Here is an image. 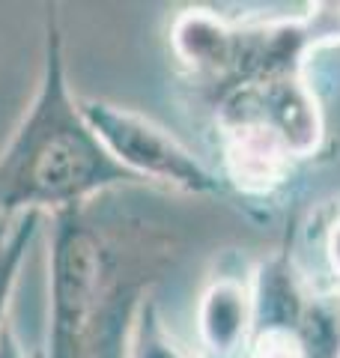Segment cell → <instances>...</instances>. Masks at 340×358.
I'll list each match as a JSON object with an SVG mask.
<instances>
[{
	"label": "cell",
	"mask_w": 340,
	"mask_h": 358,
	"mask_svg": "<svg viewBox=\"0 0 340 358\" xmlns=\"http://www.w3.org/2000/svg\"><path fill=\"white\" fill-rule=\"evenodd\" d=\"M141 185L96 138L66 75L57 6H45L42 69L24 117L0 150V227L24 215L84 209L113 188Z\"/></svg>",
	"instance_id": "1"
},
{
	"label": "cell",
	"mask_w": 340,
	"mask_h": 358,
	"mask_svg": "<svg viewBox=\"0 0 340 358\" xmlns=\"http://www.w3.org/2000/svg\"><path fill=\"white\" fill-rule=\"evenodd\" d=\"M132 251L84 209L51 215L48 326L42 358H126V338L150 293Z\"/></svg>",
	"instance_id": "2"
},
{
	"label": "cell",
	"mask_w": 340,
	"mask_h": 358,
	"mask_svg": "<svg viewBox=\"0 0 340 358\" xmlns=\"http://www.w3.org/2000/svg\"><path fill=\"white\" fill-rule=\"evenodd\" d=\"M81 110L111 159L126 167L141 185H162L197 197H221L230 192L224 176L155 120L101 99H81Z\"/></svg>",
	"instance_id": "3"
},
{
	"label": "cell",
	"mask_w": 340,
	"mask_h": 358,
	"mask_svg": "<svg viewBox=\"0 0 340 358\" xmlns=\"http://www.w3.org/2000/svg\"><path fill=\"white\" fill-rule=\"evenodd\" d=\"M218 143L227 188L251 197H266L290 179L299 164L296 152L278 131L251 117H218Z\"/></svg>",
	"instance_id": "4"
},
{
	"label": "cell",
	"mask_w": 340,
	"mask_h": 358,
	"mask_svg": "<svg viewBox=\"0 0 340 358\" xmlns=\"http://www.w3.org/2000/svg\"><path fill=\"white\" fill-rule=\"evenodd\" d=\"M254 331L251 281L236 272L215 275L197 301L200 358H245Z\"/></svg>",
	"instance_id": "5"
},
{
	"label": "cell",
	"mask_w": 340,
	"mask_h": 358,
	"mask_svg": "<svg viewBox=\"0 0 340 358\" xmlns=\"http://www.w3.org/2000/svg\"><path fill=\"white\" fill-rule=\"evenodd\" d=\"M42 215H24L13 221L9 227H0V334L9 326V305H13V293L24 266L30 245L39 233Z\"/></svg>",
	"instance_id": "6"
},
{
	"label": "cell",
	"mask_w": 340,
	"mask_h": 358,
	"mask_svg": "<svg viewBox=\"0 0 340 358\" xmlns=\"http://www.w3.org/2000/svg\"><path fill=\"white\" fill-rule=\"evenodd\" d=\"M126 358H191L173 334L167 331L162 308H158L153 293H146L138 310H134L126 338Z\"/></svg>",
	"instance_id": "7"
},
{
	"label": "cell",
	"mask_w": 340,
	"mask_h": 358,
	"mask_svg": "<svg viewBox=\"0 0 340 358\" xmlns=\"http://www.w3.org/2000/svg\"><path fill=\"white\" fill-rule=\"evenodd\" d=\"M325 263H328V272L334 275V281L340 284V212L328 221L325 227Z\"/></svg>",
	"instance_id": "8"
},
{
	"label": "cell",
	"mask_w": 340,
	"mask_h": 358,
	"mask_svg": "<svg viewBox=\"0 0 340 358\" xmlns=\"http://www.w3.org/2000/svg\"><path fill=\"white\" fill-rule=\"evenodd\" d=\"M0 358H27L24 346H21L18 334L13 329V322H9V326L3 329V334H0Z\"/></svg>",
	"instance_id": "9"
}]
</instances>
